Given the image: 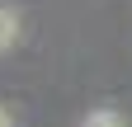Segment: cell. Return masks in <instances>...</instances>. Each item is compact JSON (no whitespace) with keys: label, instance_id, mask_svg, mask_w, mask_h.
<instances>
[{"label":"cell","instance_id":"cell-3","mask_svg":"<svg viewBox=\"0 0 132 127\" xmlns=\"http://www.w3.org/2000/svg\"><path fill=\"white\" fill-rule=\"evenodd\" d=\"M0 127H14V118H10V113H5V108H0Z\"/></svg>","mask_w":132,"mask_h":127},{"label":"cell","instance_id":"cell-1","mask_svg":"<svg viewBox=\"0 0 132 127\" xmlns=\"http://www.w3.org/2000/svg\"><path fill=\"white\" fill-rule=\"evenodd\" d=\"M14 42H19V14H14V10H0V52L14 47Z\"/></svg>","mask_w":132,"mask_h":127},{"label":"cell","instance_id":"cell-2","mask_svg":"<svg viewBox=\"0 0 132 127\" xmlns=\"http://www.w3.org/2000/svg\"><path fill=\"white\" fill-rule=\"evenodd\" d=\"M85 127H123V122H118V113H90Z\"/></svg>","mask_w":132,"mask_h":127}]
</instances>
